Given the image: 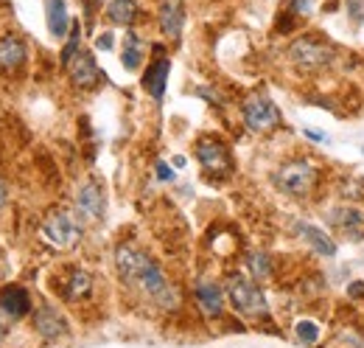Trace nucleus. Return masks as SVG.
Returning <instances> with one entry per match:
<instances>
[{"instance_id":"1","label":"nucleus","mask_w":364,"mask_h":348,"mask_svg":"<svg viewBox=\"0 0 364 348\" xmlns=\"http://www.w3.org/2000/svg\"><path fill=\"white\" fill-rule=\"evenodd\" d=\"M115 267H118V276L126 284H135L138 290H143L157 307L174 309L180 304L177 290L169 284V278L157 267V262H152L146 253H141V250H135L129 245H121L115 250Z\"/></svg>"},{"instance_id":"2","label":"nucleus","mask_w":364,"mask_h":348,"mask_svg":"<svg viewBox=\"0 0 364 348\" xmlns=\"http://www.w3.org/2000/svg\"><path fill=\"white\" fill-rule=\"evenodd\" d=\"M289 59L300 70H323L334 62V48L317 37H300L289 48Z\"/></svg>"},{"instance_id":"3","label":"nucleus","mask_w":364,"mask_h":348,"mask_svg":"<svg viewBox=\"0 0 364 348\" xmlns=\"http://www.w3.org/2000/svg\"><path fill=\"white\" fill-rule=\"evenodd\" d=\"M227 298L235 307V312H241L247 318L266 315V298H264V292L249 278H244V276H233L227 281Z\"/></svg>"},{"instance_id":"4","label":"nucleus","mask_w":364,"mask_h":348,"mask_svg":"<svg viewBox=\"0 0 364 348\" xmlns=\"http://www.w3.org/2000/svg\"><path fill=\"white\" fill-rule=\"evenodd\" d=\"M42 239L59 250H70L82 239V225L67 211H53L42 225Z\"/></svg>"},{"instance_id":"5","label":"nucleus","mask_w":364,"mask_h":348,"mask_svg":"<svg viewBox=\"0 0 364 348\" xmlns=\"http://www.w3.org/2000/svg\"><path fill=\"white\" fill-rule=\"evenodd\" d=\"M241 115H244V124L252 129V132H269L280 124V110L275 107V101L264 93H252L244 107H241Z\"/></svg>"},{"instance_id":"6","label":"nucleus","mask_w":364,"mask_h":348,"mask_svg":"<svg viewBox=\"0 0 364 348\" xmlns=\"http://www.w3.org/2000/svg\"><path fill=\"white\" fill-rule=\"evenodd\" d=\"M314 180H317V172H314V166H311L308 160H289V163H283V166L278 169V174H275L278 188H283V191L292 194V197L308 194V191L314 188Z\"/></svg>"},{"instance_id":"7","label":"nucleus","mask_w":364,"mask_h":348,"mask_svg":"<svg viewBox=\"0 0 364 348\" xmlns=\"http://www.w3.org/2000/svg\"><path fill=\"white\" fill-rule=\"evenodd\" d=\"M196 160L202 163V169L210 177H227L233 172V157H230L227 146L216 138H204L196 143Z\"/></svg>"},{"instance_id":"8","label":"nucleus","mask_w":364,"mask_h":348,"mask_svg":"<svg viewBox=\"0 0 364 348\" xmlns=\"http://www.w3.org/2000/svg\"><path fill=\"white\" fill-rule=\"evenodd\" d=\"M76 211H79L84 219H90V222H96V219L104 217L107 200H104V191H101V186H98L96 180H87V183L79 188V194H76Z\"/></svg>"},{"instance_id":"9","label":"nucleus","mask_w":364,"mask_h":348,"mask_svg":"<svg viewBox=\"0 0 364 348\" xmlns=\"http://www.w3.org/2000/svg\"><path fill=\"white\" fill-rule=\"evenodd\" d=\"M328 222H331L342 236H348L351 242L364 239V214L359 208H353V205H339V208H334V211L328 214Z\"/></svg>"},{"instance_id":"10","label":"nucleus","mask_w":364,"mask_h":348,"mask_svg":"<svg viewBox=\"0 0 364 348\" xmlns=\"http://www.w3.org/2000/svg\"><path fill=\"white\" fill-rule=\"evenodd\" d=\"M67 67H70V79H73V84L79 90H93L98 84V79H101V70H98L93 53H87V51H79Z\"/></svg>"},{"instance_id":"11","label":"nucleus","mask_w":364,"mask_h":348,"mask_svg":"<svg viewBox=\"0 0 364 348\" xmlns=\"http://www.w3.org/2000/svg\"><path fill=\"white\" fill-rule=\"evenodd\" d=\"M0 309H3L6 318L20 321V318H25L31 312V298H28V292L22 287L8 284V287L0 290Z\"/></svg>"},{"instance_id":"12","label":"nucleus","mask_w":364,"mask_h":348,"mask_svg":"<svg viewBox=\"0 0 364 348\" xmlns=\"http://www.w3.org/2000/svg\"><path fill=\"white\" fill-rule=\"evenodd\" d=\"M169 70H171V62H169V59H155V62L149 65V70L143 73V90H146L155 101H163V96H166Z\"/></svg>"},{"instance_id":"13","label":"nucleus","mask_w":364,"mask_h":348,"mask_svg":"<svg viewBox=\"0 0 364 348\" xmlns=\"http://www.w3.org/2000/svg\"><path fill=\"white\" fill-rule=\"evenodd\" d=\"M34 329H37L45 340H56V337H62V335L67 332L65 318H62L53 307H39V309L34 312Z\"/></svg>"},{"instance_id":"14","label":"nucleus","mask_w":364,"mask_h":348,"mask_svg":"<svg viewBox=\"0 0 364 348\" xmlns=\"http://www.w3.org/2000/svg\"><path fill=\"white\" fill-rule=\"evenodd\" d=\"M185 25V6L182 0H163L160 3V31L169 39H180Z\"/></svg>"},{"instance_id":"15","label":"nucleus","mask_w":364,"mask_h":348,"mask_svg":"<svg viewBox=\"0 0 364 348\" xmlns=\"http://www.w3.org/2000/svg\"><path fill=\"white\" fill-rule=\"evenodd\" d=\"M22 62H25V42L14 34H6L0 39V70L14 73L22 67Z\"/></svg>"},{"instance_id":"16","label":"nucleus","mask_w":364,"mask_h":348,"mask_svg":"<svg viewBox=\"0 0 364 348\" xmlns=\"http://www.w3.org/2000/svg\"><path fill=\"white\" fill-rule=\"evenodd\" d=\"M297 233H300V236H303V242H306L311 250H317L320 256H328V259H334V256H337V242H334L325 231H320L317 225L300 222V225H297Z\"/></svg>"},{"instance_id":"17","label":"nucleus","mask_w":364,"mask_h":348,"mask_svg":"<svg viewBox=\"0 0 364 348\" xmlns=\"http://www.w3.org/2000/svg\"><path fill=\"white\" fill-rule=\"evenodd\" d=\"M193 295H196L199 309H202L207 318H219V315H221V309H224V292H221L216 284L202 281V284H196Z\"/></svg>"},{"instance_id":"18","label":"nucleus","mask_w":364,"mask_h":348,"mask_svg":"<svg viewBox=\"0 0 364 348\" xmlns=\"http://www.w3.org/2000/svg\"><path fill=\"white\" fill-rule=\"evenodd\" d=\"M45 17H48V28L53 37H65L70 28V17H67V3L65 0H45Z\"/></svg>"},{"instance_id":"19","label":"nucleus","mask_w":364,"mask_h":348,"mask_svg":"<svg viewBox=\"0 0 364 348\" xmlns=\"http://www.w3.org/2000/svg\"><path fill=\"white\" fill-rule=\"evenodd\" d=\"M90 290H93V278H90L87 270H73L70 278H67V284L62 287V292H65L67 301L84 298V295H90Z\"/></svg>"},{"instance_id":"20","label":"nucleus","mask_w":364,"mask_h":348,"mask_svg":"<svg viewBox=\"0 0 364 348\" xmlns=\"http://www.w3.org/2000/svg\"><path fill=\"white\" fill-rule=\"evenodd\" d=\"M121 62H124V67H126V70H138V67H141V62H143V42H141V37H138L135 31H129V34H126V39H124Z\"/></svg>"},{"instance_id":"21","label":"nucleus","mask_w":364,"mask_h":348,"mask_svg":"<svg viewBox=\"0 0 364 348\" xmlns=\"http://www.w3.org/2000/svg\"><path fill=\"white\" fill-rule=\"evenodd\" d=\"M135 14H138L135 0H112V3L107 6V17H110L115 25H132Z\"/></svg>"},{"instance_id":"22","label":"nucleus","mask_w":364,"mask_h":348,"mask_svg":"<svg viewBox=\"0 0 364 348\" xmlns=\"http://www.w3.org/2000/svg\"><path fill=\"white\" fill-rule=\"evenodd\" d=\"M247 270L255 278H269L272 276V259L261 250H252V253H247Z\"/></svg>"},{"instance_id":"23","label":"nucleus","mask_w":364,"mask_h":348,"mask_svg":"<svg viewBox=\"0 0 364 348\" xmlns=\"http://www.w3.org/2000/svg\"><path fill=\"white\" fill-rule=\"evenodd\" d=\"M79 42H82V28H79V22L70 28V37H67V45H65V51H62V65H70L73 62V56L79 53Z\"/></svg>"},{"instance_id":"24","label":"nucleus","mask_w":364,"mask_h":348,"mask_svg":"<svg viewBox=\"0 0 364 348\" xmlns=\"http://www.w3.org/2000/svg\"><path fill=\"white\" fill-rule=\"evenodd\" d=\"M294 332H297V337H300L306 346H314V343L320 340V329H317V323H311V321H300V323L294 326Z\"/></svg>"},{"instance_id":"25","label":"nucleus","mask_w":364,"mask_h":348,"mask_svg":"<svg viewBox=\"0 0 364 348\" xmlns=\"http://www.w3.org/2000/svg\"><path fill=\"white\" fill-rule=\"evenodd\" d=\"M345 6H348L351 20H353L356 25H362L364 22V0H345Z\"/></svg>"},{"instance_id":"26","label":"nucleus","mask_w":364,"mask_h":348,"mask_svg":"<svg viewBox=\"0 0 364 348\" xmlns=\"http://www.w3.org/2000/svg\"><path fill=\"white\" fill-rule=\"evenodd\" d=\"M289 3H292V11H294V14L308 17V14L314 11V0H289Z\"/></svg>"},{"instance_id":"27","label":"nucleus","mask_w":364,"mask_h":348,"mask_svg":"<svg viewBox=\"0 0 364 348\" xmlns=\"http://www.w3.org/2000/svg\"><path fill=\"white\" fill-rule=\"evenodd\" d=\"M112 42H115V37L107 31V34H101V37L96 39V48H98V51H110V48H112Z\"/></svg>"},{"instance_id":"28","label":"nucleus","mask_w":364,"mask_h":348,"mask_svg":"<svg viewBox=\"0 0 364 348\" xmlns=\"http://www.w3.org/2000/svg\"><path fill=\"white\" fill-rule=\"evenodd\" d=\"M157 177H160L163 183H171V180H174V169L166 166V163H157Z\"/></svg>"},{"instance_id":"29","label":"nucleus","mask_w":364,"mask_h":348,"mask_svg":"<svg viewBox=\"0 0 364 348\" xmlns=\"http://www.w3.org/2000/svg\"><path fill=\"white\" fill-rule=\"evenodd\" d=\"M303 135H306V138H311L314 143H325V141H328V138H325L323 132H317V129H303Z\"/></svg>"},{"instance_id":"30","label":"nucleus","mask_w":364,"mask_h":348,"mask_svg":"<svg viewBox=\"0 0 364 348\" xmlns=\"http://www.w3.org/2000/svg\"><path fill=\"white\" fill-rule=\"evenodd\" d=\"M348 292H351L353 298H364V284H362V281H356V284H351V287H348Z\"/></svg>"},{"instance_id":"31","label":"nucleus","mask_w":364,"mask_h":348,"mask_svg":"<svg viewBox=\"0 0 364 348\" xmlns=\"http://www.w3.org/2000/svg\"><path fill=\"white\" fill-rule=\"evenodd\" d=\"M6 200H8V191H6V183L0 180V208L6 205Z\"/></svg>"},{"instance_id":"32","label":"nucleus","mask_w":364,"mask_h":348,"mask_svg":"<svg viewBox=\"0 0 364 348\" xmlns=\"http://www.w3.org/2000/svg\"><path fill=\"white\" fill-rule=\"evenodd\" d=\"M174 166H177V169H182V166H185V157H180V155H177V157H174Z\"/></svg>"},{"instance_id":"33","label":"nucleus","mask_w":364,"mask_h":348,"mask_svg":"<svg viewBox=\"0 0 364 348\" xmlns=\"http://www.w3.org/2000/svg\"><path fill=\"white\" fill-rule=\"evenodd\" d=\"M6 335V318H0V337Z\"/></svg>"}]
</instances>
